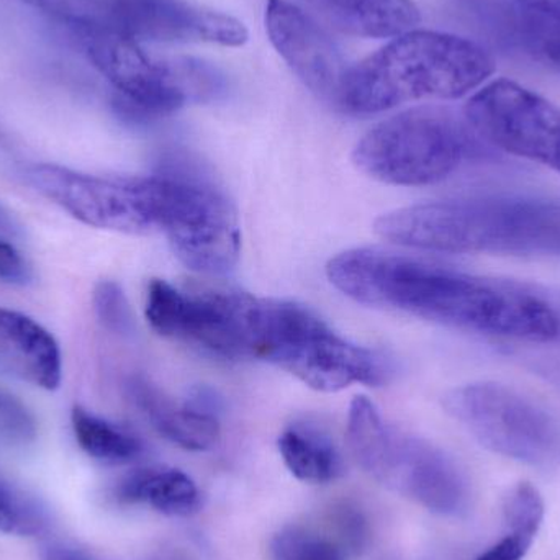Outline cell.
I'll list each match as a JSON object with an SVG mask.
<instances>
[{
    "label": "cell",
    "instance_id": "17",
    "mask_svg": "<svg viewBox=\"0 0 560 560\" xmlns=\"http://www.w3.org/2000/svg\"><path fill=\"white\" fill-rule=\"evenodd\" d=\"M336 32L359 38H397L417 28L420 9L413 0H306Z\"/></svg>",
    "mask_w": 560,
    "mask_h": 560
},
{
    "label": "cell",
    "instance_id": "23",
    "mask_svg": "<svg viewBox=\"0 0 560 560\" xmlns=\"http://www.w3.org/2000/svg\"><path fill=\"white\" fill-rule=\"evenodd\" d=\"M269 551L272 560H348L335 542L300 528L280 532Z\"/></svg>",
    "mask_w": 560,
    "mask_h": 560
},
{
    "label": "cell",
    "instance_id": "5",
    "mask_svg": "<svg viewBox=\"0 0 560 560\" xmlns=\"http://www.w3.org/2000/svg\"><path fill=\"white\" fill-rule=\"evenodd\" d=\"M252 358L279 365L318 392L354 384L377 387L390 375L384 355L346 341L315 313L287 300H258Z\"/></svg>",
    "mask_w": 560,
    "mask_h": 560
},
{
    "label": "cell",
    "instance_id": "21",
    "mask_svg": "<svg viewBox=\"0 0 560 560\" xmlns=\"http://www.w3.org/2000/svg\"><path fill=\"white\" fill-rule=\"evenodd\" d=\"M72 431L81 450L104 464H128L140 456V440L124 428L110 423L75 405L71 413Z\"/></svg>",
    "mask_w": 560,
    "mask_h": 560
},
{
    "label": "cell",
    "instance_id": "6",
    "mask_svg": "<svg viewBox=\"0 0 560 560\" xmlns=\"http://www.w3.org/2000/svg\"><path fill=\"white\" fill-rule=\"evenodd\" d=\"M94 68L115 91L114 108L128 121H151L179 110L189 98L209 97L212 69L199 61L164 62L151 58L124 33L72 30Z\"/></svg>",
    "mask_w": 560,
    "mask_h": 560
},
{
    "label": "cell",
    "instance_id": "26",
    "mask_svg": "<svg viewBox=\"0 0 560 560\" xmlns=\"http://www.w3.org/2000/svg\"><path fill=\"white\" fill-rule=\"evenodd\" d=\"M36 438V423L15 395L0 387V443L26 446Z\"/></svg>",
    "mask_w": 560,
    "mask_h": 560
},
{
    "label": "cell",
    "instance_id": "15",
    "mask_svg": "<svg viewBox=\"0 0 560 560\" xmlns=\"http://www.w3.org/2000/svg\"><path fill=\"white\" fill-rule=\"evenodd\" d=\"M0 375L43 390L61 384V349L55 336L25 313L0 306Z\"/></svg>",
    "mask_w": 560,
    "mask_h": 560
},
{
    "label": "cell",
    "instance_id": "2",
    "mask_svg": "<svg viewBox=\"0 0 560 560\" xmlns=\"http://www.w3.org/2000/svg\"><path fill=\"white\" fill-rule=\"evenodd\" d=\"M375 232L421 252L560 258V202L486 196L424 203L385 213Z\"/></svg>",
    "mask_w": 560,
    "mask_h": 560
},
{
    "label": "cell",
    "instance_id": "25",
    "mask_svg": "<svg viewBox=\"0 0 560 560\" xmlns=\"http://www.w3.org/2000/svg\"><path fill=\"white\" fill-rule=\"evenodd\" d=\"M92 303H94L98 323L107 331L114 335H130L133 329V316H131L130 303L117 282L101 280L95 285Z\"/></svg>",
    "mask_w": 560,
    "mask_h": 560
},
{
    "label": "cell",
    "instance_id": "8",
    "mask_svg": "<svg viewBox=\"0 0 560 560\" xmlns=\"http://www.w3.org/2000/svg\"><path fill=\"white\" fill-rule=\"evenodd\" d=\"M444 407L487 450L529 466L560 464V430L528 398L499 384L454 388Z\"/></svg>",
    "mask_w": 560,
    "mask_h": 560
},
{
    "label": "cell",
    "instance_id": "31",
    "mask_svg": "<svg viewBox=\"0 0 560 560\" xmlns=\"http://www.w3.org/2000/svg\"><path fill=\"white\" fill-rule=\"evenodd\" d=\"M542 51L560 68V35L546 36L542 42Z\"/></svg>",
    "mask_w": 560,
    "mask_h": 560
},
{
    "label": "cell",
    "instance_id": "1",
    "mask_svg": "<svg viewBox=\"0 0 560 560\" xmlns=\"http://www.w3.org/2000/svg\"><path fill=\"white\" fill-rule=\"evenodd\" d=\"M326 275L339 292L362 305L495 338H560L558 310L520 283L477 278L377 248L341 253L328 262Z\"/></svg>",
    "mask_w": 560,
    "mask_h": 560
},
{
    "label": "cell",
    "instance_id": "18",
    "mask_svg": "<svg viewBox=\"0 0 560 560\" xmlns=\"http://www.w3.org/2000/svg\"><path fill=\"white\" fill-rule=\"evenodd\" d=\"M115 497L121 503H147L166 516H189L199 509L196 482L183 470L148 467L128 474Z\"/></svg>",
    "mask_w": 560,
    "mask_h": 560
},
{
    "label": "cell",
    "instance_id": "11",
    "mask_svg": "<svg viewBox=\"0 0 560 560\" xmlns=\"http://www.w3.org/2000/svg\"><path fill=\"white\" fill-rule=\"evenodd\" d=\"M170 215L164 235L186 268L200 275H225L238 261V217L222 192L192 177L170 176Z\"/></svg>",
    "mask_w": 560,
    "mask_h": 560
},
{
    "label": "cell",
    "instance_id": "3",
    "mask_svg": "<svg viewBox=\"0 0 560 560\" xmlns=\"http://www.w3.org/2000/svg\"><path fill=\"white\" fill-rule=\"evenodd\" d=\"M493 72L495 61L476 42L415 28L348 69L336 108L374 115L424 98L454 101L482 88Z\"/></svg>",
    "mask_w": 560,
    "mask_h": 560
},
{
    "label": "cell",
    "instance_id": "29",
    "mask_svg": "<svg viewBox=\"0 0 560 560\" xmlns=\"http://www.w3.org/2000/svg\"><path fill=\"white\" fill-rule=\"evenodd\" d=\"M512 2L533 19L552 23L560 28V0H512Z\"/></svg>",
    "mask_w": 560,
    "mask_h": 560
},
{
    "label": "cell",
    "instance_id": "13",
    "mask_svg": "<svg viewBox=\"0 0 560 560\" xmlns=\"http://www.w3.org/2000/svg\"><path fill=\"white\" fill-rule=\"evenodd\" d=\"M141 42H206L238 48L248 42L245 23L179 0H115L108 28Z\"/></svg>",
    "mask_w": 560,
    "mask_h": 560
},
{
    "label": "cell",
    "instance_id": "9",
    "mask_svg": "<svg viewBox=\"0 0 560 560\" xmlns=\"http://www.w3.org/2000/svg\"><path fill=\"white\" fill-rule=\"evenodd\" d=\"M464 117L493 150L536 161L560 174V108L509 79L467 101Z\"/></svg>",
    "mask_w": 560,
    "mask_h": 560
},
{
    "label": "cell",
    "instance_id": "10",
    "mask_svg": "<svg viewBox=\"0 0 560 560\" xmlns=\"http://www.w3.org/2000/svg\"><path fill=\"white\" fill-rule=\"evenodd\" d=\"M253 295L230 290L183 292L166 280L148 285V323L158 335L183 339L223 358H248Z\"/></svg>",
    "mask_w": 560,
    "mask_h": 560
},
{
    "label": "cell",
    "instance_id": "28",
    "mask_svg": "<svg viewBox=\"0 0 560 560\" xmlns=\"http://www.w3.org/2000/svg\"><path fill=\"white\" fill-rule=\"evenodd\" d=\"M533 539L518 533L505 532L499 542L487 549L476 560H523L533 546Z\"/></svg>",
    "mask_w": 560,
    "mask_h": 560
},
{
    "label": "cell",
    "instance_id": "4",
    "mask_svg": "<svg viewBox=\"0 0 560 560\" xmlns=\"http://www.w3.org/2000/svg\"><path fill=\"white\" fill-rule=\"evenodd\" d=\"M499 160L466 117L441 107L394 115L355 144L352 161L365 176L390 186L420 187L446 180L467 164Z\"/></svg>",
    "mask_w": 560,
    "mask_h": 560
},
{
    "label": "cell",
    "instance_id": "16",
    "mask_svg": "<svg viewBox=\"0 0 560 560\" xmlns=\"http://www.w3.org/2000/svg\"><path fill=\"white\" fill-rule=\"evenodd\" d=\"M131 401L140 408L154 430L187 451H207L220 438V424L202 397L196 404H177L147 378L133 377L127 384Z\"/></svg>",
    "mask_w": 560,
    "mask_h": 560
},
{
    "label": "cell",
    "instance_id": "12",
    "mask_svg": "<svg viewBox=\"0 0 560 560\" xmlns=\"http://www.w3.org/2000/svg\"><path fill=\"white\" fill-rule=\"evenodd\" d=\"M265 23L272 46L293 74L316 97L336 107L348 69L328 33L289 0H268Z\"/></svg>",
    "mask_w": 560,
    "mask_h": 560
},
{
    "label": "cell",
    "instance_id": "14",
    "mask_svg": "<svg viewBox=\"0 0 560 560\" xmlns=\"http://www.w3.org/2000/svg\"><path fill=\"white\" fill-rule=\"evenodd\" d=\"M384 486L438 515L456 516L469 505V483L443 451L418 438L395 433Z\"/></svg>",
    "mask_w": 560,
    "mask_h": 560
},
{
    "label": "cell",
    "instance_id": "7",
    "mask_svg": "<svg viewBox=\"0 0 560 560\" xmlns=\"http://www.w3.org/2000/svg\"><path fill=\"white\" fill-rule=\"evenodd\" d=\"M19 174L26 186L84 225L124 235L164 233L170 176H92L58 164H28Z\"/></svg>",
    "mask_w": 560,
    "mask_h": 560
},
{
    "label": "cell",
    "instance_id": "22",
    "mask_svg": "<svg viewBox=\"0 0 560 560\" xmlns=\"http://www.w3.org/2000/svg\"><path fill=\"white\" fill-rule=\"evenodd\" d=\"M49 513L36 497L0 476V533L2 535H45L49 528Z\"/></svg>",
    "mask_w": 560,
    "mask_h": 560
},
{
    "label": "cell",
    "instance_id": "30",
    "mask_svg": "<svg viewBox=\"0 0 560 560\" xmlns=\"http://www.w3.org/2000/svg\"><path fill=\"white\" fill-rule=\"evenodd\" d=\"M22 229L15 217L0 203V235L3 236H19Z\"/></svg>",
    "mask_w": 560,
    "mask_h": 560
},
{
    "label": "cell",
    "instance_id": "27",
    "mask_svg": "<svg viewBox=\"0 0 560 560\" xmlns=\"http://www.w3.org/2000/svg\"><path fill=\"white\" fill-rule=\"evenodd\" d=\"M0 282L16 287L33 282L32 266L12 243L3 238H0Z\"/></svg>",
    "mask_w": 560,
    "mask_h": 560
},
{
    "label": "cell",
    "instance_id": "19",
    "mask_svg": "<svg viewBox=\"0 0 560 560\" xmlns=\"http://www.w3.org/2000/svg\"><path fill=\"white\" fill-rule=\"evenodd\" d=\"M279 451L287 469L306 483H328L342 472L341 457L332 441L318 428L293 424L279 438Z\"/></svg>",
    "mask_w": 560,
    "mask_h": 560
},
{
    "label": "cell",
    "instance_id": "24",
    "mask_svg": "<svg viewBox=\"0 0 560 560\" xmlns=\"http://www.w3.org/2000/svg\"><path fill=\"white\" fill-rule=\"evenodd\" d=\"M505 532L518 533L535 541L545 522V502L538 490L529 483L516 486L503 505Z\"/></svg>",
    "mask_w": 560,
    "mask_h": 560
},
{
    "label": "cell",
    "instance_id": "20",
    "mask_svg": "<svg viewBox=\"0 0 560 560\" xmlns=\"http://www.w3.org/2000/svg\"><path fill=\"white\" fill-rule=\"evenodd\" d=\"M394 441V431L385 427L375 405L368 397H355L349 407V450L359 466L382 483L390 466Z\"/></svg>",
    "mask_w": 560,
    "mask_h": 560
}]
</instances>
